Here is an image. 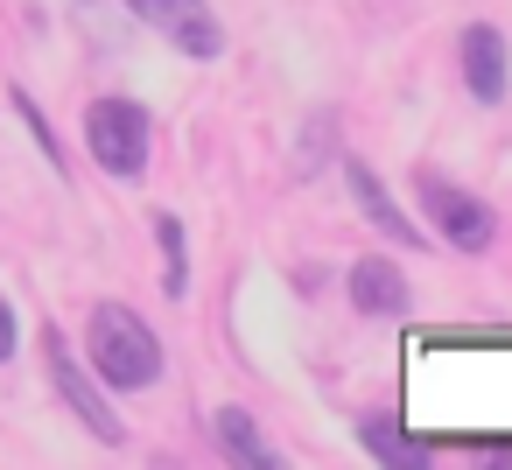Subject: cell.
<instances>
[{"label":"cell","instance_id":"2","mask_svg":"<svg viewBox=\"0 0 512 470\" xmlns=\"http://www.w3.org/2000/svg\"><path fill=\"white\" fill-rule=\"evenodd\" d=\"M414 197H421V225H435L442 246H456V253H484V246L498 239L491 204L470 197L463 183H449V176H435V169H414Z\"/></svg>","mask_w":512,"mask_h":470},{"label":"cell","instance_id":"6","mask_svg":"<svg viewBox=\"0 0 512 470\" xmlns=\"http://www.w3.org/2000/svg\"><path fill=\"white\" fill-rule=\"evenodd\" d=\"M463 85H470L477 106H498L505 85H512V57H505V36H498L491 22L463 29Z\"/></svg>","mask_w":512,"mask_h":470},{"label":"cell","instance_id":"12","mask_svg":"<svg viewBox=\"0 0 512 470\" xmlns=\"http://www.w3.org/2000/svg\"><path fill=\"white\" fill-rule=\"evenodd\" d=\"M15 337H22V330H15V309L0 302V358H15Z\"/></svg>","mask_w":512,"mask_h":470},{"label":"cell","instance_id":"11","mask_svg":"<svg viewBox=\"0 0 512 470\" xmlns=\"http://www.w3.org/2000/svg\"><path fill=\"white\" fill-rule=\"evenodd\" d=\"M148 225H155V239H162V260H169V281H162V288H169V295H190V253H183V225H176L169 211H155Z\"/></svg>","mask_w":512,"mask_h":470},{"label":"cell","instance_id":"4","mask_svg":"<svg viewBox=\"0 0 512 470\" xmlns=\"http://www.w3.org/2000/svg\"><path fill=\"white\" fill-rule=\"evenodd\" d=\"M127 8L176 50V57H190V64H211V57H225V22L204 8V0H127Z\"/></svg>","mask_w":512,"mask_h":470},{"label":"cell","instance_id":"1","mask_svg":"<svg viewBox=\"0 0 512 470\" xmlns=\"http://www.w3.org/2000/svg\"><path fill=\"white\" fill-rule=\"evenodd\" d=\"M85 351L99 365V379L113 393H141L162 379V337L127 309V302H99L92 309V330H85Z\"/></svg>","mask_w":512,"mask_h":470},{"label":"cell","instance_id":"9","mask_svg":"<svg viewBox=\"0 0 512 470\" xmlns=\"http://www.w3.org/2000/svg\"><path fill=\"white\" fill-rule=\"evenodd\" d=\"M218 442H225V456L232 463H253V470H281V456L260 442V428H253V414L246 407H218Z\"/></svg>","mask_w":512,"mask_h":470},{"label":"cell","instance_id":"5","mask_svg":"<svg viewBox=\"0 0 512 470\" xmlns=\"http://www.w3.org/2000/svg\"><path fill=\"white\" fill-rule=\"evenodd\" d=\"M43 365H50V386L64 393V407H71V414H78V421H85L99 442H120V435H127V428H120V414L106 407V393H99V386L78 372V358H71L64 330H43Z\"/></svg>","mask_w":512,"mask_h":470},{"label":"cell","instance_id":"7","mask_svg":"<svg viewBox=\"0 0 512 470\" xmlns=\"http://www.w3.org/2000/svg\"><path fill=\"white\" fill-rule=\"evenodd\" d=\"M344 183H351L358 211H365V218H372V225H379L386 239H400V246H421V225H414V218H407V211H400V204L386 197V183H379V176H372L365 162H344Z\"/></svg>","mask_w":512,"mask_h":470},{"label":"cell","instance_id":"8","mask_svg":"<svg viewBox=\"0 0 512 470\" xmlns=\"http://www.w3.org/2000/svg\"><path fill=\"white\" fill-rule=\"evenodd\" d=\"M351 309L358 316H407V281L393 260H358L351 267Z\"/></svg>","mask_w":512,"mask_h":470},{"label":"cell","instance_id":"10","mask_svg":"<svg viewBox=\"0 0 512 470\" xmlns=\"http://www.w3.org/2000/svg\"><path fill=\"white\" fill-rule=\"evenodd\" d=\"M358 442H372V456H379V463H393V470H421V463H428V449H421V442H407V435H400V421H386V414H365V421H358Z\"/></svg>","mask_w":512,"mask_h":470},{"label":"cell","instance_id":"3","mask_svg":"<svg viewBox=\"0 0 512 470\" xmlns=\"http://www.w3.org/2000/svg\"><path fill=\"white\" fill-rule=\"evenodd\" d=\"M85 148L106 176H141L148 169V113L134 99H99L85 113Z\"/></svg>","mask_w":512,"mask_h":470}]
</instances>
